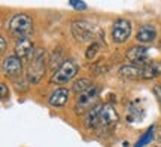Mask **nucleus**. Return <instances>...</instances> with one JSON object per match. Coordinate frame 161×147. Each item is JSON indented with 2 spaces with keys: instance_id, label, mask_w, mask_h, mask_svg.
<instances>
[{
  "instance_id": "f257e3e1",
  "label": "nucleus",
  "mask_w": 161,
  "mask_h": 147,
  "mask_svg": "<svg viewBox=\"0 0 161 147\" xmlns=\"http://www.w3.org/2000/svg\"><path fill=\"white\" fill-rule=\"evenodd\" d=\"M46 70V52L45 49H36L33 57L30 58L29 70H27V80L30 85L39 83L40 79L43 77Z\"/></svg>"
},
{
  "instance_id": "f03ea898",
  "label": "nucleus",
  "mask_w": 161,
  "mask_h": 147,
  "mask_svg": "<svg viewBox=\"0 0 161 147\" xmlns=\"http://www.w3.org/2000/svg\"><path fill=\"white\" fill-rule=\"evenodd\" d=\"M72 34L78 42H91L94 43V39L97 37L98 29L86 19H76L72 23Z\"/></svg>"
},
{
  "instance_id": "7ed1b4c3",
  "label": "nucleus",
  "mask_w": 161,
  "mask_h": 147,
  "mask_svg": "<svg viewBox=\"0 0 161 147\" xmlns=\"http://www.w3.org/2000/svg\"><path fill=\"white\" fill-rule=\"evenodd\" d=\"M79 71V66L76 64L75 60H64L61 62V66L54 70V73L51 76V83H55V85H64L75 77Z\"/></svg>"
},
{
  "instance_id": "20e7f679",
  "label": "nucleus",
  "mask_w": 161,
  "mask_h": 147,
  "mask_svg": "<svg viewBox=\"0 0 161 147\" xmlns=\"http://www.w3.org/2000/svg\"><path fill=\"white\" fill-rule=\"evenodd\" d=\"M9 30L17 39L30 37V34L33 33V21L25 13H17L9 21Z\"/></svg>"
},
{
  "instance_id": "39448f33",
  "label": "nucleus",
  "mask_w": 161,
  "mask_h": 147,
  "mask_svg": "<svg viewBox=\"0 0 161 147\" xmlns=\"http://www.w3.org/2000/svg\"><path fill=\"white\" fill-rule=\"evenodd\" d=\"M98 92H100L98 86L92 85L91 88L88 91H85L84 94L78 95L76 104H75L76 113H82V112H85V110L88 112L90 108L94 107V106H96V101H97V98H98Z\"/></svg>"
},
{
  "instance_id": "423d86ee",
  "label": "nucleus",
  "mask_w": 161,
  "mask_h": 147,
  "mask_svg": "<svg viewBox=\"0 0 161 147\" xmlns=\"http://www.w3.org/2000/svg\"><path fill=\"white\" fill-rule=\"evenodd\" d=\"M118 120H119V116L116 113L115 107L112 104H102L100 116H98V128L112 129L114 126H116Z\"/></svg>"
},
{
  "instance_id": "0eeeda50",
  "label": "nucleus",
  "mask_w": 161,
  "mask_h": 147,
  "mask_svg": "<svg viewBox=\"0 0 161 147\" xmlns=\"http://www.w3.org/2000/svg\"><path fill=\"white\" fill-rule=\"evenodd\" d=\"M130 34H131V23L130 21L119 18L114 23V25H112V40L115 43H124L125 40H128Z\"/></svg>"
},
{
  "instance_id": "6e6552de",
  "label": "nucleus",
  "mask_w": 161,
  "mask_h": 147,
  "mask_svg": "<svg viewBox=\"0 0 161 147\" xmlns=\"http://www.w3.org/2000/svg\"><path fill=\"white\" fill-rule=\"evenodd\" d=\"M2 71H3L5 76H9V77L21 76V73H23V60H19L17 55L6 57L2 62Z\"/></svg>"
},
{
  "instance_id": "1a4fd4ad",
  "label": "nucleus",
  "mask_w": 161,
  "mask_h": 147,
  "mask_svg": "<svg viewBox=\"0 0 161 147\" xmlns=\"http://www.w3.org/2000/svg\"><path fill=\"white\" fill-rule=\"evenodd\" d=\"M127 60L134 66H145L149 62V51L146 46H131L127 51Z\"/></svg>"
},
{
  "instance_id": "9d476101",
  "label": "nucleus",
  "mask_w": 161,
  "mask_h": 147,
  "mask_svg": "<svg viewBox=\"0 0 161 147\" xmlns=\"http://www.w3.org/2000/svg\"><path fill=\"white\" fill-rule=\"evenodd\" d=\"M15 55H17L19 60H29V58L33 57V54H35V46H33V42L30 37H19L17 39L15 42Z\"/></svg>"
},
{
  "instance_id": "9b49d317",
  "label": "nucleus",
  "mask_w": 161,
  "mask_h": 147,
  "mask_svg": "<svg viewBox=\"0 0 161 147\" xmlns=\"http://www.w3.org/2000/svg\"><path fill=\"white\" fill-rule=\"evenodd\" d=\"M157 39V29L155 25L152 24H143L140 29H139L137 34H136V40L139 43H152L154 40Z\"/></svg>"
},
{
  "instance_id": "f8f14e48",
  "label": "nucleus",
  "mask_w": 161,
  "mask_h": 147,
  "mask_svg": "<svg viewBox=\"0 0 161 147\" xmlns=\"http://www.w3.org/2000/svg\"><path fill=\"white\" fill-rule=\"evenodd\" d=\"M119 74L125 79L137 80L143 79V67L142 66H134V64H125L119 67Z\"/></svg>"
},
{
  "instance_id": "ddd939ff",
  "label": "nucleus",
  "mask_w": 161,
  "mask_h": 147,
  "mask_svg": "<svg viewBox=\"0 0 161 147\" xmlns=\"http://www.w3.org/2000/svg\"><path fill=\"white\" fill-rule=\"evenodd\" d=\"M70 91L67 88H57V89L49 95V104L52 107H63L69 101Z\"/></svg>"
},
{
  "instance_id": "4468645a",
  "label": "nucleus",
  "mask_w": 161,
  "mask_h": 147,
  "mask_svg": "<svg viewBox=\"0 0 161 147\" xmlns=\"http://www.w3.org/2000/svg\"><path fill=\"white\" fill-rule=\"evenodd\" d=\"M100 108H102V104H96L92 108H90L88 112L84 116V125L88 129H94V128H98V116H100Z\"/></svg>"
},
{
  "instance_id": "2eb2a0df",
  "label": "nucleus",
  "mask_w": 161,
  "mask_h": 147,
  "mask_svg": "<svg viewBox=\"0 0 161 147\" xmlns=\"http://www.w3.org/2000/svg\"><path fill=\"white\" fill-rule=\"evenodd\" d=\"M143 67V79H155L157 76L161 74V61H149L148 64L142 66Z\"/></svg>"
},
{
  "instance_id": "dca6fc26",
  "label": "nucleus",
  "mask_w": 161,
  "mask_h": 147,
  "mask_svg": "<svg viewBox=\"0 0 161 147\" xmlns=\"http://www.w3.org/2000/svg\"><path fill=\"white\" fill-rule=\"evenodd\" d=\"M145 116V110L140 107H136L134 104H130L128 107V113H127V120L128 122H136V120H142Z\"/></svg>"
},
{
  "instance_id": "f3484780",
  "label": "nucleus",
  "mask_w": 161,
  "mask_h": 147,
  "mask_svg": "<svg viewBox=\"0 0 161 147\" xmlns=\"http://www.w3.org/2000/svg\"><path fill=\"white\" fill-rule=\"evenodd\" d=\"M92 86V82L88 77H80L79 80H76L75 83H73V91H75L78 95L80 94H84L85 91H88L90 88Z\"/></svg>"
},
{
  "instance_id": "a211bd4d",
  "label": "nucleus",
  "mask_w": 161,
  "mask_h": 147,
  "mask_svg": "<svg viewBox=\"0 0 161 147\" xmlns=\"http://www.w3.org/2000/svg\"><path fill=\"white\" fill-rule=\"evenodd\" d=\"M154 138V126H151L149 129L145 132V135H142V138L136 143V146L134 147H143L146 143H151V140Z\"/></svg>"
},
{
  "instance_id": "6ab92c4d",
  "label": "nucleus",
  "mask_w": 161,
  "mask_h": 147,
  "mask_svg": "<svg viewBox=\"0 0 161 147\" xmlns=\"http://www.w3.org/2000/svg\"><path fill=\"white\" fill-rule=\"evenodd\" d=\"M98 49H100V43H98V42H94V43H91V45L88 46L86 52H85L86 60H90V61H91V60H94V57L97 55Z\"/></svg>"
},
{
  "instance_id": "aec40b11",
  "label": "nucleus",
  "mask_w": 161,
  "mask_h": 147,
  "mask_svg": "<svg viewBox=\"0 0 161 147\" xmlns=\"http://www.w3.org/2000/svg\"><path fill=\"white\" fill-rule=\"evenodd\" d=\"M92 71L96 74H102V73H106L108 70H109V67L104 64V62H98V64H96V66H92Z\"/></svg>"
},
{
  "instance_id": "412c9836",
  "label": "nucleus",
  "mask_w": 161,
  "mask_h": 147,
  "mask_svg": "<svg viewBox=\"0 0 161 147\" xmlns=\"http://www.w3.org/2000/svg\"><path fill=\"white\" fill-rule=\"evenodd\" d=\"M29 80H21V82H15V89L17 91H27L29 89Z\"/></svg>"
},
{
  "instance_id": "4be33fe9",
  "label": "nucleus",
  "mask_w": 161,
  "mask_h": 147,
  "mask_svg": "<svg viewBox=\"0 0 161 147\" xmlns=\"http://www.w3.org/2000/svg\"><path fill=\"white\" fill-rule=\"evenodd\" d=\"M8 95H9V89H8V86H6V83H0V97H2V100H5V98H8Z\"/></svg>"
},
{
  "instance_id": "5701e85b",
  "label": "nucleus",
  "mask_w": 161,
  "mask_h": 147,
  "mask_svg": "<svg viewBox=\"0 0 161 147\" xmlns=\"http://www.w3.org/2000/svg\"><path fill=\"white\" fill-rule=\"evenodd\" d=\"M70 5L73 6V8H76V9H80V11L86 9V5L84 3V2H78V0H70Z\"/></svg>"
},
{
  "instance_id": "b1692460",
  "label": "nucleus",
  "mask_w": 161,
  "mask_h": 147,
  "mask_svg": "<svg viewBox=\"0 0 161 147\" xmlns=\"http://www.w3.org/2000/svg\"><path fill=\"white\" fill-rule=\"evenodd\" d=\"M61 55H63V52H61V51H60V54H58V55H55V52L52 54V58H51V64H52V67H54V66H58V67L61 66V64H60V61H58Z\"/></svg>"
},
{
  "instance_id": "393cba45",
  "label": "nucleus",
  "mask_w": 161,
  "mask_h": 147,
  "mask_svg": "<svg viewBox=\"0 0 161 147\" xmlns=\"http://www.w3.org/2000/svg\"><path fill=\"white\" fill-rule=\"evenodd\" d=\"M154 94H155L158 102L161 104V85H155V86H154Z\"/></svg>"
},
{
  "instance_id": "a878e982",
  "label": "nucleus",
  "mask_w": 161,
  "mask_h": 147,
  "mask_svg": "<svg viewBox=\"0 0 161 147\" xmlns=\"http://www.w3.org/2000/svg\"><path fill=\"white\" fill-rule=\"evenodd\" d=\"M6 51V39L2 36L0 37V52H5Z\"/></svg>"
},
{
  "instance_id": "bb28decb",
  "label": "nucleus",
  "mask_w": 161,
  "mask_h": 147,
  "mask_svg": "<svg viewBox=\"0 0 161 147\" xmlns=\"http://www.w3.org/2000/svg\"><path fill=\"white\" fill-rule=\"evenodd\" d=\"M157 138H158V140H161V128H160V129H158V134H157Z\"/></svg>"
},
{
  "instance_id": "cd10ccee",
  "label": "nucleus",
  "mask_w": 161,
  "mask_h": 147,
  "mask_svg": "<svg viewBox=\"0 0 161 147\" xmlns=\"http://www.w3.org/2000/svg\"><path fill=\"white\" fill-rule=\"evenodd\" d=\"M158 147H161V146H158Z\"/></svg>"
}]
</instances>
